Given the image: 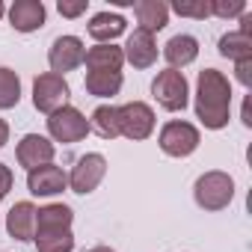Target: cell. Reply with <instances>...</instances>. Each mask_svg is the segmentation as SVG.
Returning a JSON list of instances; mask_svg holds the SVG:
<instances>
[{"label":"cell","instance_id":"cell-22","mask_svg":"<svg viewBox=\"0 0 252 252\" xmlns=\"http://www.w3.org/2000/svg\"><path fill=\"white\" fill-rule=\"evenodd\" d=\"M39 252H71L74 249V234L71 228H54V231H36L33 234Z\"/></svg>","mask_w":252,"mask_h":252},{"label":"cell","instance_id":"cell-15","mask_svg":"<svg viewBox=\"0 0 252 252\" xmlns=\"http://www.w3.org/2000/svg\"><path fill=\"white\" fill-rule=\"evenodd\" d=\"M86 30L95 39V45H113V39H119L125 30H128V21H125L119 12H98V15H92Z\"/></svg>","mask_w":252,"mask_h":252},{"label":"cell","instance_id":"cell-23","mask_svg":"<svg viewBox=\"0 0 252 252\" xmlns=\"http://www.w3.org/2000/svg\"><path fill=\"white\" fill-rule=\"evenodd\" d=\"M89 128H92L98 137H104V140H116V137H119V119H116V107H110V104H101V107H95V113H92V119H89Z\"/></svg>","mask_w":252,"mask_h":252},{"label":"cell","instance_id":"cell-24","mask_svg":"<svg viewBox=\"0 0 252 252\" xmlns=\"http://www.w3.org/2000/svg\"><path fill=\"white\" fill-rule=\"evenodd\" d=\"M21 101V77L6 68V65H0V110H12L18 107Z\"/></svg>","mask_w":252,"mask_h":252},{"label":"cell","instance_id":"cell-12","mask_svg":"<svg viewBox=\"0 0 252 252\" xmlns=\"http://www.w3.org/2000/svg\"><path fill=\"white\" fill-rule=\"evenodd\" d=\"M122 54H125V63H131L134 68H152L158 63V42H155L152 33L137 27L128 36V42H125Z\"/></svg>","mask_w":252,"mask_h":252},{"label":"cell","instance_id":"cell-13","mask_svg":"<svg viewBox=\"0 0 252 252\" xmlns=\"http://www.w3.org/2000/svg\"><path fill=\"white\" fill-rule=\"evenodd\" d=\"M65 187H68V175L60 166H54V163H45V166L27 172V190L33 196H45L48 199V196L63 193Z\"/></svg>","mask_w":252,"mask_h":252},{"label":"cell","instance_id":"cell-4","mask_svg":"<svg viewBox=\"0 0 252 252\" xmlns=\"http://www.w3.org/2000/svg\"><path fill=\"white\" fill-rule=\"evenodd\" d=\"M116 119H119V137H128L134 143L149 140L155 131V110L146 101H128L116 107Z\"/></svg>","mask_w":252,"mask_h":252},{"label":"cell","instance_id":"cell-5","mask_svg":"<svg viewBox=\"0 0 252 252\" xmlns=\"http://www.w3.org/2000/svg\"><path fill=\"white\" fill-rule=\"evenodd\" d=\"M199 143H202L199 128L190 125V122H178V119L166 122L160 128V137H158L160 152L169 155V158H190L199 149Z\"/></svg>","mask_w":252,"mask_h":252},{"label":"cell","instance_id":"cell-1","mask_svg":"<svg viewBox=\"0 0 252 252\" xmlns=\"http://www.w3.org/2000/svg\"><path fill=\"white\" fill-rule=\"evenodd\" d=\"M231 116V83L222 71L205 68L196 80V119L208 131H220Z\"/></svg>","mask_w":252,"mask_h":252},{"label":"cell","instance_id":"cell-33","mask_svg":"<svg viewBox=\"0 0 252 252\" xmlns=\"http://www.w3.org/2000/svg\"><path fill=\"white\" fill-rule=\"evenodd\" d=\"M6 15V6H3V0H0V18H3Z\"/></svg>","mask_w":252,"mask_h":252},{"label":"cell","instance_id":"cell-7","mask_svg":"<svg viewBox=\"0 0 252 252\" xmlns=\"http://www.w3.org/2000/svg\"><path fill=\"white\" fill-rule=\"evenodd\" d=\"M68 95H71L68 80L60 77V74H54V71H45V74H39L33 80V107L39 113H45V116H51L60 107H65Z\"/></svg>","mask_w":252,"mask_h":252},{"label":"cell","instance_id":"cell-2","mask_svg":"<svg viewBox=\"0 0 252 252\" xmlns=\"http://www.w3.org/2000/svg\"><path fill=\"white\" fill-rule=\"evenodd\" d=\"M193 199L202 211H222L231 205L234 199V178L228 172H220V169H211L205 175L196 178L193 184Z\"/></svg>","mask_w":252,"mask_h":252},{"label":"cell","instance_id":"cell-27","mask_svg":"<svg viewBox=\"0 0 252 252\" xmlns=\"http://www.w3.org/2000/svg\"><path fill=\"white\" fill-rule=\"evenodd\" d=\"M86 6H89V0H60V3H57L63 18H77V15L86 12Z\"/></svg>","mask_w":252,"mask_h":252},{"label":"cell","instance_id":"cell-14","mask_svg":"<svg viewBox=\"0 0 252 252\" xmlns=\"http://www.w3.org/2000/svg\"><path fill=\"white\" fill-rule=\"evenodd\" d=\"M6 231L12 240H33L36 234V205L33 202H15L6 214Z\"/></svg>","mask_w":252,"mask_h":252},{"label":"cell","instance_id":"cell-6","mask_svg":"<svg viewBox=\"0 0 252 252\" xmlns=\"http://www.w3.org/2000/svg\"><path fill=\"white\" fill-rule=\"evenodd\" d=\"M89 131H92L89 128V119L77 107H71V104H65V107H60L57 113L48 116V134H51L54 143L71 146V143H80Z\"/></svg>","mask_w":252,"mask_h":252},{"label":"cell","instance_id":"cell-17","mask_svg":"<svg viewBox=\"0 0 252 252\" xmlns=\"http://www.w3.org/2000/svg\"><path fill=\"white\" fill-rule=\"evenodd\" d=\"M134 12H137L140 30H146L152 36L169 24V6L163 0H140V3H134Z\"/></svg>","mask_w":252,"mask_h":252},{"label":"cell","instance_id":"cell-29","mask_svg":"<svg viewBox=\"0 0 252 252\" xmlns=\"http://www.w3.org/2000/svg\"><path fill=\"white\" fill-rule=\"evenodd\" d=\"M12 181H15L12 169H9L6 163H0V199H3V196H9V190H12Z\"/></svg>","mask_w":252,"mask_h":252},{"label":"cell","instance_id":"cell-26","mask_svg":"<svg viewBox=\"0 0 252 252\" xmlns=\"http://www.w3.org/2000/svg\"><path fill=\"white\" fill-rule=\"evenodd\" d=\"M169 9L178 12V15H184V18H208V15H211V6L205 3V0H196V3H184V0H175Z\"/></svg>","mask_w":252,"mask_h":252},{"label":"cell","instance_id":"cell-3","mask_svg":"<svg viewBox=\"0 0 252 252\" xmlns=\"http://www.w3.org/2000/svg\"><path fill=\"white\" fill-rule=\"evenodd\" d=\"M152 95L155 101L169 110V113H178L187 107L190 101V83L184 77V71H175V68H163L158 71V77L152 80Z\"/></svg>","mask_w":252,"mask_h":252},{"label":"cell","instance_id":"cell-11","mask_svg":"<svg viewBox=\"0 0 252 252\" xmlns=\"http://www.w3.org/2000/svg\"><path fill=\"white\" fill-rule=\"evenodd\" d=\"M6 15H9L12 30H18V33H36V30L45 27L48 9H45L42 0H15Z\"/></svg>","mask_w":252,"mask_h":252},{"label":"cell","instance_id":"cell-20","mask_svg":"<svg viewBox=\"0 0 252 252\" xmlns=\"http://www.w3.org/2000/svg\"><path fill=\"white\" fill-rule=\"evenodd\" d=\"M220 54L228 57L231 63L252 60V36H249V30H231V33L220 36Z\"/></svg>","mask_w":252,"mask_h":252},{"label":"cell","instance_id":"cell-31","mask_svg":"<svg viewBox=\"0 0 252 252\" xmlns=\"http://www.w3.org/2000/svg\"><path fill=\"white\" fill-rule=\"evenodd\" d=\"M243 125H246V128H252V113H249V98L243 101Z\"/></svg>","mask_w":252,"mask_h":252},{"label":"cell","instance_id":"cell-18","mask_svg":"<svg viewBox=\"0 0 252 252\" xmlns=\"http://www.w3.org/2000/svg\"><path fill=\"white\" fill-rule=\"evenodd\" d=\"M83 63L89 71H122L125 65V54L119 45H92L83 54Z\"/></svg>","mask_w":252,"mask_h":252},{"label":"cell","instance_id":"cell-32","mask_svg":"<svg viewBox=\"0 0 252 252\" xmlns=\"http://www.w3.org/2000/svg\"><path fill=\"white\" fill-rule=\"evenodd\" d=\"M86 252H116V249H110V246H92V249H86Z\"/></svg>","mask_w":252,"mask_h":252},{"label":"cell","instance_id":"cell-19","mask_svg":"<svg viewBox=\"0 0 252 252\" xmlns=\"http://www.w3.org/2000/svg\"><path fill=\"white\" fill-rule=\"evenodd\" d=\"M74 222V211L63 202L36 208V231H54V228H71Z\"/></svg>","mask_w":252,"mask_h":252},{"label":"cell","instance_id":"cell-21","mask_svg":"<svg viewBox=\"0 0 252 252\" xmlns=\"http://www.w3.org/2000/svg\"><path fill=\"white\" fill-rule=\"evenodd\" d=\"M122 71H86V92L95 98H113L122 89Z\"/></svg>","mask_w":252,"mask_h":252},{"label":"cell","instance_id":"cell-16","mask_svg":"<svg viewBox=\"0 0 252 252\" xmlns=\"http://www.w3.org/2000/svg\"><path fill=\"white\" fill-rule=\"evenodd\" d=\"M196 57H199V42L193 36H187V33H178V36H172L163 45V60L175 71L184 68V65H190V63H196Z\"/></svg>","mask_w":252,"mask_h":252},{"label":"cell","instance_id":"cell-25","mask_svg":"<svg viewBox=\"0 0 252 252\" xmlns=\"http://www.w3.org/2000/svg\"><path fill=\"white\" fill-rule=\"evenodd\" d=\"M211 15L217 18H240L246 15V3L243 0H211Z\"/></svg>","mask_w":252,"mask_h":252},{"label":"cell","instance_id":"cell-30","mask_svg":"<svg viewBox=\"0 0 252 252\" xmlns=\"http://www.w3.org/2000/svg\"><path fill=\"white\" fill-rule=\"evenodd\" d=\"M9 143V125L3 122V119H0V149H3Z\"/></svg>","mask_w":252,"mask_h":252},{"label":"cell","instance_id":"cell-28","mask_svg":"<svg viewBox=\"0 0 252 252\" xmlns=\"http://www.w3.org/2000/svg\"><path fill=\"white\" fill-rule=\"evenodd\" d=\"M234 77L246 86V89H252V60H243V63H234Z\"/></svg>","mask_w":252,"mask_h":252},{"label":"cell","instance_id":"cell-8","mask_svg":"<svg viewBox=\"0 0 252 252\" xmlns=\"http://www.w3.org/2000/svg\"><path fill=\"white\" fill-rule=\"evenodd\" d=\"M104 175H107V160H104V155L89 152V155L77 158V163H74V169H71V175H68V187H71L77 196H89V193L104 181Z\"/></svg>","mask_w":252,"mask_h":252},{"label":"cell","instance_id":"cell-10","mask_svg":"<svg viewBox=\"0 0 252 252\" xmlns=\"http://www.w3.org/2000/svg\"><path fill=\"white\" fill-rule=\"evenodd\" d=\"M54 155H57V146L48 137H42V134H24L21 143H18V149H15V158H18V163L27 172L39 169L45 163H54Z\"/></svg>","mask_w":252,"mask_h":252},{"label":"cell","instance_id":"cell-9","mask_svg":"<svg viewBox=\"0 0 252 252\" xmlns=\"http://www.w3.org/2000/svg\"><path fill=\"white\" fill-rule=\"evenodd\" d=\"M83 54H86L83 39H77V36H57L51 51H48V65H51L54 74L65 77V71H74L77 65H83Z\"/></svg>","mask_w":252,"mask_h":252}]
</instances>
